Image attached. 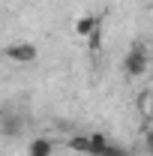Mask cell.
<instances>
[{
  "mask_svg": "<svg viewBox=\"0 0 153 156\" xmlns=\"http://www.w3.org/2000/svg\"><path fill=\"white\" fill-rule=\"evenodd\" d=\"M93 27H96V18H81L78 21V33H81V36H87Z\"/></svg>",
  "mask_w": 153,
  "mask_h": 156,
  "instance_id": "obj_6",
  "label": "cell"
},
{
  "mask_svg": "<svg viewBox=\"0 0 153 156\" xmlns=\"http://www.w3.org/2000/svg\"><path fill=\"white\" fill-rule=\"evenodd\" d=\"M3 54L12 63H33L36 60V45L33 42H15V45H6Z\"/></svg>",
  "mask_w": 153,
  "mask_h": 156,
  "instance_id": "obj_2",
  "label": "cell"
},
{
  "mask_svg": "<svg viewBox=\"0 0 153 156\" xmlns=\"http://www.w3.org/2000/svg\"><path fill=\"white\" fill-rule=\"evenodd\" d=\"M102 156H132V153H129L126 147H120V144H111V141H108L105 150H102Z\"/></svg>",
  "mask_w": 153,
  "mask_h": 156,
  "instance_id": "obj_5",
  "label": "cell"
},
{
  "mask_svg": "<svg viewBox=\"0 0 153 156\" xmlns=\"http://www.w3.org/2000/svg\"><path fill=\"white\" fill-rule=\"evenodd\" d=\"M150 114H153V102H150Z\"/></svg>",
  "mask_w": 153,
  "mask_h": 156,
  "instance_id": "obj_8",
  "label": "cell"
},
{
  "mask_svg": "<svg viewBox=\"0 0 153 156\" xmlns=\"http://www.w3.org/2000/svg\"><path fill=\"white\" fill-rule=\"evenodd\" d=\"M0 132L6 138H18L27 132V114L18 105H3L0 108Z\"/></svg>",
  "mask_w": 153,
  "mask_h": 156,
  "instance_id": "obj_1",
  "label": "cell"
},
{
  "mask_svg": "<svg viewBox=\"0 0 153 156\" xmlns=\"http://www.w3.org/2000/svg\"><path fill=\"white\" fill-rule=\"evenodd\" d=\"M123 69H126V75L138 78L144 69H147V54H144L141 48H132V51L126 54V60H123Z\"/></svg>",
  "mask_w": 153,
  "mask_h": 156,
  "instance_id": "obj_3",
  "label": "cell"
},
{
  "mask_svg": "<svg viewBox=\"0 0 153 156\" xmlns=\"http://www.w3.org/2000/svg\"><path fill=\"white\" fill-rule=\"evenodd\" d=\"M30 156H51V141L48 138H36L30 144Z\"/></svg>",
  "mask_w": 153,
  "mask_h": 156,
  "instance_id": "obj_4",
  "label": "cell"
},
{
  "mask_svg": "<svg viewBox=\"0 0 153 156\" xmlns=\"http://www.w3.org/2000/svg\"><path fill=\"white\" fill-rule=\"evenodd\" d=\"M147 147H150V153H153V132H147Z\"/></svg>",
  "mask_w": 153,
  "mask_h": 156,
  "instance_id": "obj_7",
  "label": "cell"
}]
</instances>
